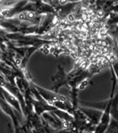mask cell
Segmentation results:
<instances>
[{
	"label": "cell",
	"instance_id": "1",
	"mask_svg": "<svg viewBox=\"0 0 118 133\" xmlns=\"http://www.w3.org/2000/svg\"><path fill=\"white\" fill-rule=\"evenodd\" d=\"M29 84L35 88V89L36 90V91L39 93V95L41 96V97L44 98L46 102H48L50 105H53V103L58 101V100H64V99L67 98L65 96L61 95V94H59L56 91H49V90L45 89V88L37 85L36 83H34L33 82H30Z\"/></svg>",
	"mask_w": 118,
	"mask_h": 133
},
{
	"label": "cell",
	"instance_id": "2",
	"mask_svg": "<svg viewBox=\"0 0 118 133\" xmlns=\"http://www.w3.org/2000/svg\"><path fill=\"white\" fill-rule=\"evenodd\" d=\"M51 80L53 82V85L51 87V90L56 92H58L60 88L62 87L63 85L68 84V74H66L65 71H64V68L61 65L58 66V70L56 74H54L51 76Z\"/></svg>",
	"mask_w": 118,
	"mask_h": 133
},
{
	"label": "cell",
	"instance_id": "3",
	"mask_svg": "<svg viewBox=\"0 0 118 133\" xmlns=\"http://www.w3.org/2000/svg\"><path fill=\"white\" fill-rule=\"evenodd\" d=\"M79 108L86 115L87 118L91 121V123L94 126H97V124L99 123V122L100 120V117L102 115L103 113L102 110L93 108H88V107H83V106H79Z\"/></svg>",
	"mask_w": 118,
	"mask_h": 133
},
{
	"label": "cell",
	"instance_id": "4",
	"mask_svg": "<svg viewBox=\"0 0 118 133\" xmlns=\"http://www.w3.org/2000/svg\"><path fill=\"white\" fill-rule=\"evenodd\" d=\"M0 108L2 109V111H3L6 115H8V116L12 119L14 127L21 125L20 122H19V119L17 118L15 115V111H14L15 109L12 108L9 103L6 102V100L2 97H0Z\"/></svg>",
	"mask_w": 118,
	"mask_h": 133
},
{
	"label": "cell",
	"instance_id": "5",
	"mask_svg": "<svg viewBox=\"0 0 118 133\" xmlns=\"http://www.w3.org/2000/svg\"><path fill=\"white\" fill-rule=\"evenodd\" d=\"M0 86H1V85H0ZM0 91H1V93H2V95H3V98L6 100V102L9 103V104L14 109H15L17 112H19L20 114H22L23 115L21 103H20V101H19L18 98H17L14 95H12L11 92H9L4 87H2V86L0 87Z\"/></svg>",
	"mask_w": 118,
	"mask_h": 133
},
{
	"label": "cell",
	"instance_id": "6",
	"mask_svg": "<svg viewBox=\"0 0 118 133\" xmlns=\"http://www.w3.org/2000/svg\"><path fill=\"white\" fill-rule=\"evenodd\" d=\"M8 129H9V133H14V129L12 128V125H11V123H8Z\"/></svg>",
	"mask_w": 118,
	"mask_h": 133
},
{
	"label": "cell",
	"instance_id": "7",
	"mask_svg": "<svg viewBox=\"0 0 118 133\" xmlns=\"http://www.w3.org/2000/svg\"><path fill=\"white\" fill-rule=\"evenodd\" d=\"M23 133H26V132H25V131H23Z\"/></svg>",
	"mask_w": 118,
	"mask_h": 133
}]
</instances>
